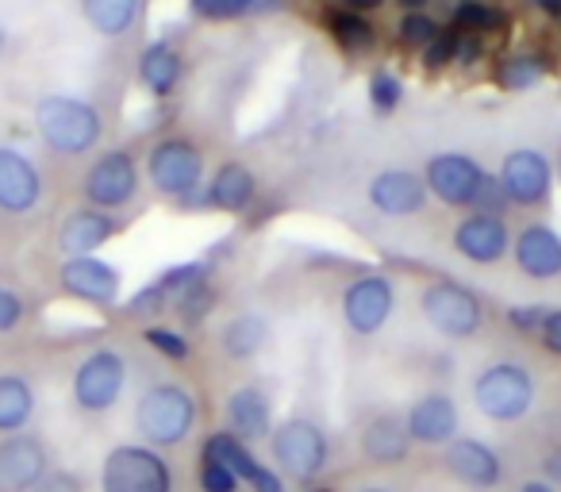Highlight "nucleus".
<instances>
[{
  "label": "nucleus",
  "instance_id": "obj_9",
  "mask_svg": "<svg viewBox=\"0 0 561 492\" xmlns=\"http://www.w3.org/2000/svg\"><path fill=\"white\" fill-rule=\"evenodd\" d=\"M392 308H397V293H392V282L381 274L362 277L351 289L343 293V320L351 331L358 335H377V331L389 323Z\"/></svg>",
  "mask_w": 561,
  "mask_h": 492
},
{
  "label": "nucleus",
  "instance_id": "obj_52",
  "mask_svg": "<svg viewBox=\"0 0 561 492\" xmlns=\"http://www.w3.org/2000/svg\"><path fill=\"white\" fill-rule=\"evenodd\" d=\"M404 4H408V9H420V4H423V0H404Z\"/></svg>",
  "mask_w": 561,
  "mask_h": 492
},
{
  "label": "nucleus",
  "instance_id": "obj_26",
  "mask_svg": "<svg viewBox=\"0 0 561 492\" xmlns=\"http://www.w3.org/2000/svg\"><path fill=\"white\" fill-rule=\"evenodd\" d=\"M208 201L219 211H242L254 201V173L247 165H224L216 173V181L208 185Z\"/></svg>",
  "mask_w": 561,
  "mask_h": 492
},
{
  "label": "nucleus",
  "instance_id": "obj_33",
  "mask_svg": "<svg viewBox=\"0 0 561 492\" xmlns=\"http://www.w3.org/2000/svg\"><path fill=\"white\" fill-rule=\"evenodd\" d=\"M239 489L242 484L231 473V466L201 450V492H239Z\"/></svg>",
  "mask_w": 561,
  "mask_h": 492
},
{
  "label": "nucleus",
  "instance_id": "obj_27",
  "mask_svg": "<svg viewBox=\"0 0 561 492\" xmlns=\"http://www.w3.org/2000/svg\"><path fill=\"white\" fill-rule=\"evenodd\" d=\"M139 78L150 93H158V96L173 93V85H178V78H181V55L173 47H165V43H154V47L142 55Z\"/></svg>",
  "mask_w": 561,
  "mask_h": 492
},
{
  "label": "nucleus",
  "instance_id": "obj_47",
  "mask_svg": "<svg viewBox=\"0 0 561 492\" xmlns=\"http://www.w3.org/2000/svg\"><path fill=\"white\" fill-rule=\"evenodd\" d=\"M242 4V12H270V9H277V0H239Z\"/></svg>",
  "mask_w": 561,
  "mask_h": 492
},
{
  "label": "nucleus",
  "instance_id": "obj_37",
  "mask_svg": "<svg viewBox=\"0 0 561 492\" xmlns=\"http://www.w3.org/2000/svg\"><path fill=\"white\" fill-rule=\"evenodd\" d=\"M504 188H500L496 178H481V188H477L473 196V208L481 211V216H500V208H504Z\"/></svg>",
  "mask_w": 561,
  "mask_h": 492
},
{
  "label": "nucleus",
  "instance_id": "obj_36",
  "mask_svg": "<svg viewBox=\"0 0 561 492\" xmlns=\"http://www.w3.org/2000/svg\"><path fill=\"white\" fill-rule=\"evenodd\" d=\"M369 101H374L377 112H392L400 104V81L392 73H374L369 81Z\"/></svg>",
  "mask_w": 561,
  "mask_h": 492
},
{
  "label": "nucleus",
  "instance_id": "obj_42",
  "mask_svg": "<svg viewBox=\"0 0 561 492\" xmlns=\"http://www.w3.org/2000/svg\"><path fill=\"white\" fill-rule=\"evenodd\" d=\"M20 320H24V300H20L16 293L0 289V335L16 328Z\"/></svg>",
  "mask_w": 561,
  "mask_h": 492
},
{
  "label": "nucleus",
  "instance_id": "obj_16",
  "mask_svg": "<svg viewBox=\"0 0 561 492\" xmlns=\"http://www.w3.org/2000/svg\"><path fill=\"white\" fill-rule=\"evenodd\" d=\"M43 196V178L20 150L0 147V208L32 211Z\"/></svg>",
  "mask_w": 561,
  "mask_h": 492
},
{
  "label": "nucleus",
  "instance_id": "obj_41",
  "mask_svg": "<svg viewBox=\"0 0 561 492\" xmlns=\"http://www.w3.org/2000/svg\"><path fill=\"white\" fill-rule=\"evenodd\" d=\"M165 305H170V300H165V293L158 289V285H147V289H142L139 297L127 305V312H131V316H150V312H162Z\"/></svg>",
  "mask_w": 561,
  "mask_h": 492
},
{
  "label": "nucleus",
  "instance_id": "obj_18",
  "mask_svg": "<svg viewBox=\"0 0 561 492\" xmlns=\"http://www.w3.org/2000/svg\"><path fill=\"white\" fill-rule=\"evenodd\" d=\"M481 178V165L466 155H443L427 165V188L446 204H473Z\"/></svg>",
  "mask_w": 561,
  "mask_h": 492
},
{
  "label": "nucleus",
  "instance_id": "obj_8",
  "mask_svg": "<svg viewBox=\"0 0 561 492\" xmlns=\"http://www.w3.org/2000/svg\"><path fill=\"white\" fill-rule=\"evenodd\" d=\"M201 170H204L201 150L185 139H165L150 150V181L165 196H188L201 185Z\"/></svg>",
  "mask_w": 561,
  "mask_h": 492
},
{
  "label": "nucleus",
  "instance_id": "obj_51",
  "mask_svg": "<svg viewBox=\"0 0 561 492\" xmlns=\"http://www.w3.org/2000/svg\"><path fill=\"white\" fill-rule=\"evenodd\" d=\"M354 492H392L389 484H362V489H354Z\"/></svg>",
  "mask_w": 561,
  "mask_h": 492
},
{
  "label": "nucleus",
  "instance_id": "obj_32",
  "mask_svg": "<svg viewBox=\"0 0 561 492\" xmlns=\"http://www.w3.org/2000/svg\"><path fill=\"white\" fill-rule=\"evenodd\" d=\"M542 81V62L538 58H507L504 66H500V85L504 89H530Z\"/></svg>",
  "mask_w": 561,
  "mask_h": 492
},
{
  "label": "nucleus",
  "instance_id": "obj_3",
  "mask_svg": "<svg viewBox=\"0 0 561 492\" xmlns=\"http://www.w3.org/2000/svg\"><path fill=\"white\" fill-rule=\"evenodd\" d=\"M35 127L58 155H85L101 139V112L73 96H43L35 108Z\"/></svg>",
  "mask_w": 561,
  "mask_h": 492
},
{
  "label": "nucleus",
  "instance_id": "obj_1",
  "mask_svg": "<svg viewBox=\"0 0 561 492\" xmlns=\"http://www.w3.org/2000/svg\"><path fill=\"white\" fill-rule=\"evenodd\" d=\"M270 450H273V461H277L280 481L289 477V481H300V484H312L316 477L328 469V458H331L323 427L305 420V415H293V420L277 423V427L270 431Z\"/></svg>",
  "mask_w": 561,
  "mask_h": 492
},
{
  "label": "nucleus",
  "instance_id": "obj_29",
  "mask_svg": "<svg viewBox=\"0 0 561 492\" xmlns=\"http://www.w3.org/2000/svg\"><path fill=\"white\" fill-rule=\"evenodd\" d=\"M265 339H270V328H265L262 316H234L231 323L224 328V335H219V343H224V351L231 354V358H254L257 351L265 346Z\"/></svg>",
  "mask_w": 561,
  "mask_h": 492
},
{
  "label": "nucleus",
  "instance_id": "obj_11",
  "mask_svg": "<svg viewBox=\"0 0 561 492\" xmlns=\"http://www.w3.org/2000/svg\"><path fill=\"white\" fill-rule=\"evenodd\" d=\"M458 427H461V415L450 392H427L404 415L408 438L420 446H450L458 438Z\"/></svg>",
  "mask_w": 561,
  "mask_h": 492
},
{
  "label": "nucleus",
  "instance_id": "obj_31",
  "mask_svg": "<svg viewBox=\"0 0 561 492\" xmlns=\"http://www.w3.org/2000/svg\"><path fill=\"white\" fill-rule=\"evenodd\" d=\"M331 32H335V39L343 43L346 50L374 47V27H369L358 12H339V16H331Z\"/></svg>",
  "mask_w": 561,
  "mask_h": 492
},
{
  "label": "nucleus",
  "instance_id": "obj_35",
  "mask_svg": "<svg viewBox=\"0 0 561 492\" xmlns=\"http://www.w3.org/2000/svg\"><path fill=\"white\" fill-rule=\"evenodd\" d=\"M435 35H438V24L420 16V12H408L404 24H400V43H404V47H427Z\"/></svg>",
  "mask_w": 561,
  "mask_h": 492
},
{
  "label": "nucleus",
  "instance_id": "obj_6",
  "mask_svg": "<svg viewBox=\"0 0 561 492\" xmlns=\"http://www.w3.org/2000/svg\"><path fill=\"white\" fill-rule=\"evenodd\" d=\"M423 316L427 323L446 339H469L481 331L484 323V308L466 285L458 282H435L423 289V300H420Z\"/></svg>",
  "mask_w": 561,
  "mask_h": 492
},
{
  "label": "nucleus",
  "instance_id": "obj_44",
  "mask_svg": "<svg viewBox=\"0 0 561 492\" xmlns=\"http://www.w3.org/2000/svg\"><path fill=\"white\" fill-rule=\"evenodd\" d=\"M193 9L201 12V16L224 20V16H239L242 4H239V0H193Z\"/></svg>",
  "mask_w": 561,
  "mask_h": 492
},
{
  "label": "nucleus",
  "instance_id": "obj_20",
  "mask_svg": "<svg viewBox=\"0 0 561 492\" xmlns=\"http://www.w3.org/2000/svg\"><path fill=\"white\" fill-rule=\"evenodd\" d=\"M224 415H227V435H234L239 443H254V438H265L273 431V404L254 385L234 389L227 397Z\"/></svg>",
  "mask_w": 561,
  "mask_h": 492
},
{
  "label": "nucleus",
  "instance_id": "obj_21",
  "mask_svg": "<svg viewBox=\"0 0 561 492\" xmlns=\"http://www.w3.org/2000/svg\"><path fill=\"white\" fill-rule=\"evenodd\" d=\"M369 201L385 216H412L427 201V181H420L408 170H385L369 181Z\"/></svg>",
  "mask_w": 561,
  "mask_h": 492
},
{
  "label": "nucleus",
  "instance_id": "obj_49",
  "mask_svg": "<svg viewBox=\"0 0 561 492\" xmlns=\"http://www.w3.org/2000/svg\"><path fill=\"white\" fill-rule=\"evenodd\" d=\"M538 9L550 12V16H558V20H561V0H538Z\"/></svg>",
  "mask_w": 561,
  "mask_h": 492
},
{
  "label": "nucleus",
  "instance_id": "obj_5",
  "mask_svg": "<svg viewBox=\"0 0 561 492\" xmlns=\"http://www.w3.org/2000/svg\"><path fill=\"white\" fill-rule=\"evenodd\" d=\"M473 404L496 423H515L535 404V377L519 362H496L473 385Z\"/></svg>",
  "mask_w": 561,
  "mask_h": 492
},
{
  "label": "nucleus",
  "instance_id": "obj_43",
  "mask_svg": "<svg viewBox=\"0 0 561 492\" xmlns=\"http://www.w3.org/2000/svg\"><path fill=\"white\" fill-rule=\"evenodd\" d=\"M507 320H512V328H519V331H538V328H542V320H546V308L542 305L512 308V312H507Z\"/></svg>",
  "mask_w": 561,
  "mask_h": 492
},
{
  "label": "nucleus",
  "instance_id": "obj_54",
  "mask_svg": "<svg viewBox=\"0 0 561 492\" xmlns=\"http://www.w3.org/2000/svg\"><path fill=\"white\" fill-rule=\"evenodd\" d=\"M308 492H331V489H308Z\"/></svg>",
  "mask_w": 561,
  "mask_h": 492
},
{
  "label": "nucleus",
  "instance_id": "obj_15",
  "mask_svg": "<svg viewBox=\"0 0 561 492\" xmlns=\"http://www.w3.org/2000/svg\"><path fill=\"white\" fill-rule=\"evenodd\" d=\"M204 454L227 461V466H231V473L239 477V484H247V489H254V492H285L280 473H273L270 466H262V461L247 450V443H239V438L227 435V431H216V435L204 443Z\"/></svg>",
  "mask_w": 561,
  "mask_h": 492
},
{
  "label": "nucleus",
  "instance_id": "obj_10",
  "mask_svg": "<svg viewBox=\"0 0 561 492\" xmlns=\"http://www.w3.org/2000/svg\"><path fill=\"white\" fill-rule=\"evenodd\" d=\"M50 473V454L43 438L9 435L0 443V492H32Z\"/></svg>",
  "mask_w": 561,
  "mask_h": 492
},
{
  "label": "nucleus",
  "instance_id": "obj_17",
  "mask_svg": "<svg viewBox=\"0 0 561 492\" xmlns=\"http://www.w3.org/2000/svg\"><path fill=\"white\" fill-rule=\"evenodd\" d=\"M454 247H458V254H466L469 262H481V266H492V262H500L507 254V247H512V239H507V227L500 216H469L458 224V231H454Z\"/></svg>",
  "mask_w": 561,
  "mask_h": 492
},
{
  "label": "nucleus",
  "instance_id": "obj_53",
  "mask_svg": "<svg viewBox=\"0 0 561 492\" xmlns=\"http://www.w3.org/2000/svg\"><path fill=\"white\" fill-rule=\"evenodd\" d=\"M0 58H4V27H0Z\"/></svg>",
  "mask_w": 561,
  "mask_h": 492
},
{
  "label": "nucleus",
  "instance_id": "obj_50",
  "mask_svg": "<svg viewBox=\"0 0 561 492\" xmlns=\"http://www.w3.org/2000/svg\"><path fill=\"white\" fill-rule=\"evenodd\" d=\"M519 492H553V484H546V481H527Z\"/></svg>",
  "mask_w": 561,
  "mask_h": 492
},
{
  "label": "nucleus",
  "instance_id": "obj_24",
  "mask_svg": "<svg viewBox=\"0 0 561 492\" xmlns=\"http://www.w3.org/2000/svg\"><path fill=\"white\" fill-rule=\"evenodd\" d=\"M412 450V438L404 431V420L397 415H374L362 431V454L374 466H400Z\"/></svg>",
  "mask_w": 561,
  "mask_h": 492
},
{
  "label": "nucleus",
  "instance_id": "obj_39",
  "mask_svg": "<svg viewBox=\"0 0 561 492\" xmlns=\"http://www.w3.org/2000/svg\"><path fill=\"white\" fill-rule=\"evenodd\" d=\"M173 305H178V312L185 316V320H201V316H208V308H211V289L201 285V289L185 293V297L173 300Z\"/></svg>",
  "mask_w": 561,
  "mask_h": 492
},
{
  "label": "nucleus",
  "instance_id": "obj_25",
  "mask_svg": "<svg viewBox=\"0 0 561 492\" xmlns=\"http://www.w3.org/2000/svg\"><path fill=\"white\" fill-rule=\"evenodd\" d=\"M35 415V389L16 374L0 377V431L20 435Z\"/></svg>",
  "mask_w": 561,
  "mask_h": 492
},
{
  "label": "nucleus",
  "instance_id": "obj_7",
  "mask_svg": "<svg viewBox=\"0 0 561 492\" xmlns=\"http://www.w3.org/2000/svg\"><path fill=\"white\" fill-rule=\"evenodd\" d=\"M127 385V362L116 351H93L73 374V400L81 412L101 415L108 408H116V400L124 397Z\"/></svg>",
  "mask_w": 561,
  "mask_h": 492
},
{
  "label": "nucleus",
  "instance_id": "obj_38",
  "mask_svg": "<svg viewBox=\"0 0 561 492\" xmlns=\"http://www.w3.org/2000/svg\"><path fill=\"white\" fill-rule=\"evenodd\" d=\"M454 43H458V32H438L435 39L427 43V55H423L427 70H438V66L454 62Z\"/></svg>",
  "mask_w": 561,
  "mask_h": 492
},
{
  "label": "nucleus",
  "instance_id": "obj_23",
  "mask_svg": "<svg viewBox=\"0 0 561 492\" xmlns=\"http://www.w3.org/2000/svg\"><path fill=\"white\" fill-rule=\"evenodd\" d=\"M112 234H116V219L104 216L101 208H81L62 224L58 242H62V251L70 254V259H89V254H93L96 247H104Z\"/></svg>",
  "mask_w": 561,
  "mask_h": 492
},
{
  "label": "nucleus",
  "instance_id": "obj_28",
  "mask_svg": "<svg viewBox=\"0 0 561 492\" xmlns=\"http://www.w3.org/2000/svg\"><path fill=\"white\" fill-rule=\"evenodd\" d=\"M81 12L101 35H124L139 16V0H81Z\"/></svg>",
  "mask_w": 561,
  "mask_h": 492
},
{
  "label": "nucleus",
  "instance_id": "obj_30",
  "mask_svg": "<svg viewBox=\"0 0 561 492\" xmlns=\"http://www.w3.org/2000/svg\"><path fill=\"white\" fill-rule=\"evenodd\" d=\"M507 24V16L500 9H489V4H477V0H466L458 9V32L469 35H492Z\"/></svg>",
  "mask_w": 561,
  "mask_h": 492
},
{
  "label": "nucleus",
  "instance_id": "obj_22",
  "mask_svg": "<svg viewBox=\"0 0 561 492\" xmlns=\"http://www.w3.org/2000/svg\"><path fill=\"white\" fill-rule=\"evenodd\" d=\"M515 262L527 277L535 282H550V277L561 274V234L553 227H527L515 242Z\"/></svg>",
  "mask_w": 561,
  "mask_h": 492
},
{
  "label": "nucleus",
  "instance_id": "obj_13",
  "mask_svg": "<svg viewBox=\"0 0 561 492\" xmlns=\"http://www.w3.org/2000/svg\"><path fill=\"white\" fill-rule=\"evenodd\" d=\"M135 188H139V170H135L131 155H124V150L104 155L85 178V196L96 208H119V204L131 201Z\"/></svg>",
  "mask_w": 561,
  "mask_h": 492
},
{
  "label": "nucleus",
  "instance_id": "obj_4",
  "mask_svg": "<svg viewBox=\"0 0 561 492\" xmlns=\"http://www.w3.org/2000/svg\"><path fill=\"white\" fill-rule=\"evenodd\" d=\"M101 492H173V469L154 446H112L101 466Z\"/></svg>",
  "mask_w": 561,
  "mask_h": 492
},
{
  "label": "nucleus",
  "instance_id": "obj_34",
  "mask_svg": "<svg viewBox=\"0 0 561 492\" xmlns=\"http://www.w3.org/2000/svg\"><path fill=\"white\" fill-rule=\"evenodd\" d=\"M147 339L150 346H154L158 354H165L170 362H185L188 358V339L185 335H178V331H170V328H147Z\"/></svg>",
  "mask_w": 561,
  "mask_h": 492
},
{
  "label": "nucleus",
  "instance_id": "obj_46",
  "mask_svg": "<svg viewBox=\"0 0 561 492\" xmlns=\"http://www.w3.org/2000/svg\"><path fill=\"white\" fill-rule=\"evenodd\" d=\"M477 55H481V43H477V35L458 32V43H454V62H477Z\"/></svg>",
  "mask_w": 561,
  "mask_h": 492
},
{
  "label": "nucleus",
  "instance_id": "obj_48",
  "mask_svg": "<svg viewBox=\"0 0 561 492\" xmlns=\"http://www.w3.org/2000/svg\"><path fill=\"white\" fill-rule=\"evenodd\" d=\"M385 0H346V9L351 12H369V9H381Z\"/></svg>",
  "mask_w": 561,
  "mask_h": 492
},
{
  "label": "nucleus",
  "instance_id": "obj_19",
  "mask_svg": "<svg viewBox=\"0 0 561 492\" xmlns=\"http://www.w3.org/2000/svg\"><path fill=\"white\" fill-rule=\"evenodd\" d=\"M62 289L89 305H112L119 297V270L101 259H70L62 266Z\"/></svg>",
  "mask_w": 561,
  "mask_h": 492
},
{
  "label": "nucleus",
  "instance_id": "obj_14",
  "mask_svg": "<svg viewBox=\"0 0 561 492\" xmlns=\"http://www.w3.org/2000/svg\"><path fill=\"white\" fill-rule=\"evenodd\" d=\"M500 188L515 204H542L550 196V162L538 150H515L500 170Z\"/></svg>",
  "mask_w": 561,
  "mask_h": 492
},
{
  "label": "nucleus",
  "instance_id": "obj_2",
  "mask_svg": "<svg viewBox=\"0 0 561 492\" xmlns=\"http://www.w3.org/2000/svg\"><path fill=\"white\" fill-rule=\"evenodd\" d=\"M196 423V400L181 385H154L142 392L135 408V427L147 438V446H178L188 438Z\"/></svg>",
  "mask_w": 561,
  "mask_h": 492
},
{
  "label": "nucleus",
  "instance_id": "obj_45",
  "mask_svg": "<svg viewBox=\"0 0 561 492\" xmlns=\"http://www.w3.org/2000/svg\"><path fill=\"white\" fill-rule=\"evenodd\" d=\"M538 335H542V346L550 354H558L561 358V312H546L542 328H538Z\"/></svg>",
  "mask_w": 561,
  "mask_h": 492
},
{
  "label": "nucleus",
  "instance_id": "obj_12",
  "mask_svg": "<svg viewBox=\"0 0 561 492\" xmlns=\"http://www.w3.org/2000/svg\"><path fill=\"white\" fill-rule=\"evenodd\" d=\"M443 461L461 484H469V489H496V484L504 481V461H500V454L492 450L489 443H481V438H454V443L446 446Z\"/></svg>",
  "mask_w": 561,
  "mask_h": 492
},
{
  "label": "nucleus",
  "instance_id": "obj_40",
  "mask_svg": "<svg viewBox=\"0 0 561 492\" xmlns=\"http://www.w3.org/2000/svg\"><path fill=\"white\" fill-rule=\"evenodd\" d=\"M32 492H85V484H81V477L70 473V469H55V473L43 477Z\"/></svg>",
  "mask_w": 561,
  "mask_h": 492
}]
</instances>
